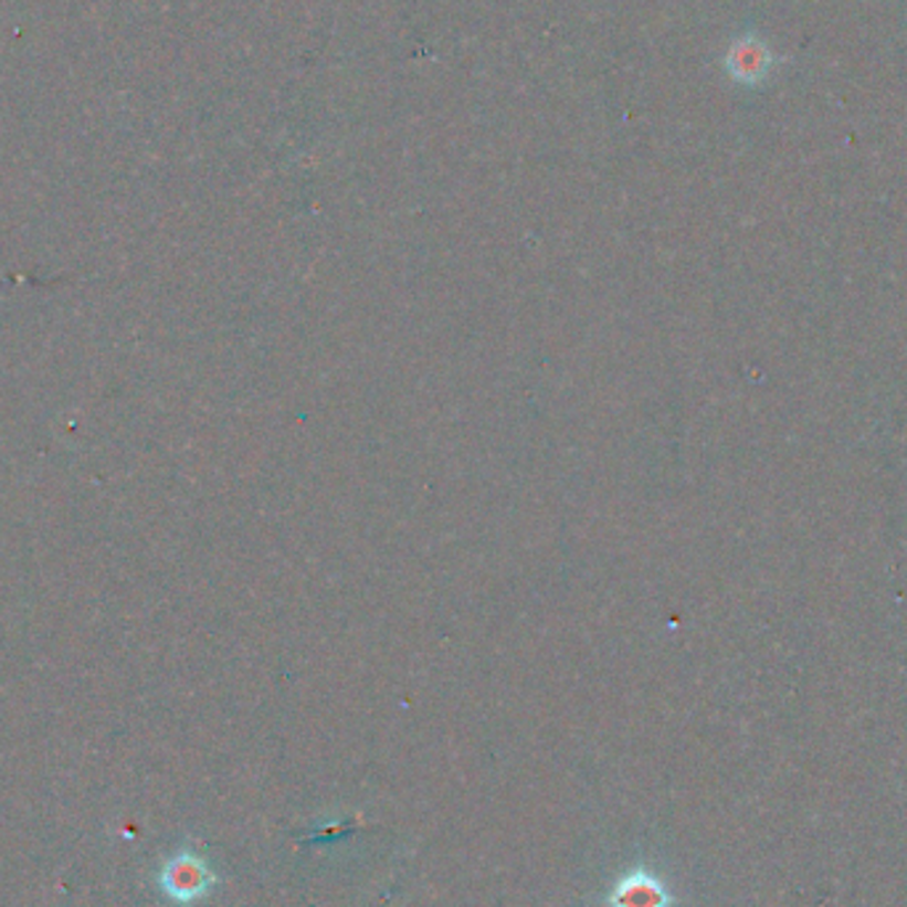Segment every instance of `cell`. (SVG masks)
Returning a JSON list of instances; mask_svg holds the SVG:
<instances>
[{
    "instance_id": "3",
    "label": "cell",
    "mask_w": 907,
    "mask_h": 907,
    "mask_svg": "<svg viewBox=\"0 0 907 907\" xmlns=\"http://www.w3.org/2000/svg\"><path fill=\"white\" fill-rule=\"evenodd\" d=\"M730 67L735 75L743 77V81H759V77H764V72L770 70V54H767L764 45L757 41L738 43L730 56Z\"/></svg>"
},
{
    "instance_id": "1",
    "label": "cell",
    "mask_w": 907,
    "mask_h": 907,
    "mask_svg": "<svg viewBox=\"0 0 907 907\" xmlns=\"http://www.w3.org/2000/svg\"><path fill=\"white\" fill-rule=\"evenodd\" d=\"M160 884L165 894L176 903H194L213 886V873L197 854L181 852L162 867Z\"/></svg>"
},
{
    "instance_id": "2",
    "label": "cell",
    "mask_w": 907,
    "mask_h": 907,
    "mask_svg": "<svg viewBox=\"0 0 907 907\" xmlns=\"http://www.w3.org/2000/svg\"><path fill=\"white\" fill-rule=\"evenodd\" d=\"M613 907H668V894L664 889L658 878H653L651 873H632L615 886Z\"/></svg>"
}]
</instances>
